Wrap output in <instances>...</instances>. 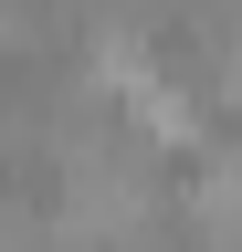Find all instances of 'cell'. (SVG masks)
Wrapping results in <instances>:
<instances>
[{
    "instance_id": "1",
    "label": "cell",
    "mask_w": 242,
    "mask_h": 252,
    "mask_svg": "<svg viewBox=\"0 0 242 252\" xmlns=\"http://www.w3.org/2000/svg\"><path fill=\"white\" fill-rule=\"evenodd\" d=\"M190 242L200 252H242V147H200V179H190Z\"/></svg>"
},
{
    "instance_id": "2",
    "label": "cell",
    "mask_w": 242,
    "mask_h": 252,
    "mask_svg": "<svg viewBox=\"0 0 242 252\" xmlns=\"http://www.w3.org/2000/svg\"><path fill=\"white\" fill-rule=\"evenodd\" d=\"M0 252H53V220L21 200V189H0Z\"/></svg>"
}]
</instances>
